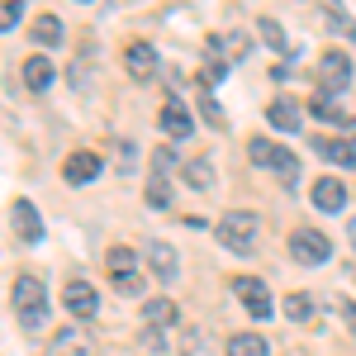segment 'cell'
<instances>
[{
  "mask_svg": "<svg viewBox=\"0 0 356 356\" xmlns=\"http://www.w3.org/2000/svg\"><path fill=\"white\" fill-rule=\"evenodd\" d=\"M143 318H147V328H171V323L181 318V309H176L171 300H147Z\"/></svg>",
  "mask_w": 356,
  "mask_h": 356,
  "instance_id": "19",
  "label": "cell"
},
{
  "mask_svg": "<svg viewBox=\"0 0 356 356\" xmlns=\"http://www.w3.org/2000/svg\"><path fill=\"white\" fill-rule=\"evenodd\" d=\"M228 356H271V342L257 337V332H238V337L228 342Z\"/></svg>",
  "mask_w": 356,
  "mask_h": 356,
  "instance_id": "20",
  "label": "cell"
},
{
  "mask_svg": "<svg viewBox=\"0 0 356 356\" xmlns=\"http://www.w3.org/2000/svg\"><path fill=\"white\" fill-rule=\"evenodd\" d=\"M157 124H162L166 138H191V134H195V119L186 114V105H176V100H166V105H162Z\"/></svg>",
  "mask_w": 356,
  "mask_h": 356,
  "instance_id": "13",
  "label": "cell"
},
{
  "mask_svg": "<svg viewBox=\"0 0 356 356\" xmlns=\"http://www.w3.org/2000/svg\"><path fill=\"white\" fill-rule=\"evenodd\" d=\"M352 247H356V219H352Z\"/></svg>",
  "mask_w": 356,
  "mask_h": 356,
  "instance_id": "36",
  "label": "cell"
},
{
  "mask_svg": "<svg viewBox=\"0 0 356 356\" xmlns=\"http://www.w3.org/2000/svg\"><path fill=\"white\" fill-rule=\"evenodd\" d=\"M318 76H323V95H342L347 90V81H352V62H347V53H323V62H318Z\"/></svg>",
  "mask_w": 356,
  "mask_h": 356,
  "instance_id": "6",
  "label": "cell"
},
{
  "mask_svg": "<svg viewBox=\"0 0 356 356\" xmlns=\"http://www.w3.org/2000/svg\"><path fill=\"white\" fill-rule=\"evenodd\" d=\"M181 176L191 181L195 191H209L214 186V166L204 162V157H181Z\"/></svg>",
  "mask_w": 356,
  "mask_h": 356,
  "instance_id": "18",
  "label": "cell"
},
{
  "mask_svg": "<svg viewBox=\"0 0 356 356\" xmlns=\"http://www.w3.org/2000/svg\"><path fill=\"white\" fill-rule=\"evenodd\" d=\"M43 323H48V309H33V314H19V328H43Z\"/></svg>",
  "mask_w": 356,
  "mask_h": 356,
  "instance_id": "31",
  "label": "cell"
},
{
  "mask_svg": "<svg viewBox=\"0 0 356 356\" xmlns=\"http://www.w3.org/2000/svg\"><path fill=\"white\" fill-rule=\"evenodd\" d=\"M53 356H95V342L86 328H62L53 342Z\"/></svg>",
  "mask_w": 356,
  "mask_h": 356,
  "instance_id": "15",
  "label": "cell"
},
{
  "mask_svg": "<svg viewBox=\"0 0 356 356\" xmlns=\"http://www.w3.org/2000/svg\"><path fill=\"white\" fill-rule=\"evenodd\" d=\"M247 152H252V162H257V166L280 171V181H285V186H295V181H300V157H295V152H285V147H275L271 138H252V143H247Z\"/></svg>",
  "mask_w": 356,
  "mask_h": 356,
  "instance_id": "1",
  "label": "cell"
},
{
  "mask_svg": "<svg viewBox=\"0 0 356 356\" xmlns=\"http://www.w3.org/2000/svg\"><path fill=\"white\" fill-rule=\"evenodd\" d=\"M257 33L266 38V48H275V53H290V38H285V29H280V19H271V15H261V19H257Z\"/></svg>",
  "mask_w": 356,
  "mask_h": 356,
  "instance_id": "22",
  "label": "cell"
},
{
  "mask_svg": "<svg viewBox=\"0 0 356 356\" xmlns=\"http://www.w3.org/2000/svg\"><path fill=\"white\" fill-rule=\"evenodd\" d=\"M105 266H110L114 280H124V275H138V271H134V247H110V252H105Z\"/></svg>",
  "mask_w": 356,
  "mask_h": 356,
  "instance_id": "23",
  "label": "cell"
},
{
  "mask_svg": "<svg viewBox=\"0 0 356 356\" xmlns=\"http://www.w3.org/2000/svg\"><path fill=\"white\" fill-rule=\"evenodd\" d=\"M124 67H129L134 81H152V76H157V53H152V43H129Z\"/></svg>",
  "mask_w": 356,
  "mask_h": 356,
  "instance_id": "9",
  "label": "cell"
},
{
  "mask_svg": "<svg viewBox=\"0 0 356 356\" xmlns=\"http://www.w3.org/2000/svg\"><path fill=\"white\" fill-rule=\"evenodd\" d=\"M285 318L290 323H309L314 318V300L309 295H285Z\"/></svg>",
  "mask_w": 356,
  "mask_h": 356,
  "instance_id": "25",
  "label": "cell"
},
{
  "mask_svg": "<svg viewBox=\"0 0 356 356\" xmlns=\"http://www.w3.org/2000/svg\"><path fill=\"white\" fill-rule=\"evenodd\" d=\"M53 81H57L53 62H48V57H43V53H33V57H29V62H24V86H29V90H48V86H53Z\"/></svg>",
  "mask_w": 356,
  "mask_h": 356,
  "instance_id": "17",
  "label": "cell"
},
{
  "mask_svg": "<svg viewBox=\"0 0 356 356\" xmlns=\"http://www.w3.org/2000/svg\"><path fill=\"white\" fill-rule=\"evenodd\" d=\"M309 110L318 114V119H323V124H342V129H347V124H352V119H347V114L337 110V105H332V95H323V90H318V95H314V100H309Z\"/></svg>",
  "mask_w": 356,
  "mask_h": 356,
  "instance_id": "24",
  "label": "cell"
},
{
  "mask_svg": "<svg viewBox=\"0 0 356 356\" xmlns=\"http://www.w3.org/2000/svg\"><path fill=\"white\" fill-rule=\"evenodd\" d=\"M114 285H119V295H143V275H124Z\"/></svg>",
  "mask_w": 356,
  "mask_h": 356,
  "instance_id": "32",
  "label": "cell"
},
{
  "mask_svg": "<svg viewBox=\"0 0 356 356\" xmlns=\"http://www.w3.org/2000/svg\"><path fill=\"white\" fill-rule=\"evenodd\" d=\"M204 114H209V124H214V129H223V124H228V119H223V110L209 100V95H204Z\"/></svg>",
  "mask_w": 356,
  "mask_h": 356,
  "instance_id": "33",
  "label": "cell"
},
{
  "mask_svg": "<svg viewBox=\"0 0 356 356\" xmlns=\"http://www.w3.org/2000/svg\"><path fill=\"white\" fill-rule=\"evenodd\" d=\"M143 261H147V271L157 275V280H176V266H181L176 247L162 243V238H147V243H143Z\"/></svg>",
  "mask_w": 356,
  "mask_h": 356,
  "instance_id": "5",
  "label": "cell"
},
{
  "mask_svg": "<svg viewBox=\"0 0 356 356\" xmlns=\"http://www.w3.org/2000/svg\"><path fill=\"white\" fill-rule=\"evenodd\" d=\"M119 157H124V162H119V166H124V171H134V162H138V152H134V147H129V143H124V147H119Z\"/></svg>",
  "mask_w": 356,
  "mask_h": 356,
  "instance_id": "34",
  "label": "cell"
},
{
  "mask_svg": "<svg viewBox=\"0 0 356 356\" xmlns=\"http://www.w3.org/2000/svg\"><path fill=\"white\" fill-rule=\"evenodd\" d=\"M214 233H219V243L228 247V252H243V257H247V252L257 247V214L233 209V214H223V219H219Z\"/></svg>",
  "mask_w": 356,
  "mask_h": 356,
  "instance_id": "2",
  "label": "cell"
},
{
  "mask_svg": "<svg viewBox=\"0 0 356 356\" xmlns=\"http://www.w3.org/2000/svg\"><path fill=\"white\" fill-rule=\"evenodd\" d=\"M147 204H152V209H166V204H171V195H166V181H162V176L147 186Z\"/></svg>",
  "mask_w": 356,
  "mask_h": 356,
  "instance_id": "28",
  "label": "cell"
},
{
  "mask_svg": "<svg viewBox=\"0 0 356 356\" xmlns=\"http://www.w3.org/2000/svg\"><path fill=\"white\" fill-rule=\"evenodd\" d=\"M33 43L57 48V43H62V19H57V15H38V19H33Z\"/></svg>",
  "mask_w": 356,
  "mask_h": 356,
  "instance_id": "21",
  "label": "cell"
},
{
  "mask_svg": "<svg viewBox=\"0 0 356 356\" xmlns=\"http://www.w3.org/2000/svg\"><path fill=\"white\" fill-rule=\"evenodd\" d=\"M342 318L352 323V332H356V304H342Z\"/></svg>",
  "mask_w": 356,
  "mask_h": 356,
  "instance_id": "35",
  "label": "cell"
},
{
  "mask_svg": "<svg viewBox=\"0 0 356 356\" xmlns=\"http://www.w3.org/2000/svg\"><path fill=\"white\" fill-rule=\"evenodd\" d=\"M100 171H105V162H100L95 152H72V157L62 162V176H67L72 186H86V181H95Z\"/></svg>",
  "mask_w": 356,
  "mask_h": 356,
  "instance_id": "10",
  "label": "cell"
},
{
  "mask_svg": "<svg viewBox=\"0 0 356 356\" xmlns=\"http://www.w3.org/2000/svg\"><path fill=\"white\" fill-rule=\"evenodd\" d=\"M10 223H15V233H19V243H38V238H43V219H38V209H33L29 200H15Z\"/></svg>",
  "mask_w": 356,
  "mask_h": 356,
  "instance_id": "11",
  "label": "cell"
},
{
  "mask_svg": "<svg viewBox=\"0 0 356 356\" xmlns=\"http://www.w3.org/2000/svg\"><path fill=\"white\" fill-rule=\"evenodd\" d=\"M138 352L143 356H162L166 352V328H143L138 332Z\"/></svg>",
  "mask_w": 356,
  "mask_h": 356,
  "instance_id": "26",
  "label": "cell"
},
{
  "mask_svg": "<svg viewBox=\"0 0 356 356\" xmlns=\"http://www.w3.org/2000/svg\"><path fill=\"white\" fill-rule=\"evenodd\" d=\"M238 300L247 304L252 318H271V314H275L271 290H266V280H257V275H243V280H238Z\"/></svg>",
  "mask_w": 356,
  "mask_h": 356,
  "instance_id": "7",
  "label": "cell"
},
{
  "mask_svg": "<svg viewBox=\"0 0 356 356\" xmlns=\"http://www.w3.org/2000/svg\"><path fill=\"white\" fill-rule=\"evenodd\" d=\"M266 119H271V129H285V134H295L304 119H300V100H271V110H266Z\"/></svg>",
  "mask_w": 356,
  "mask_h": 356,
  "instance_id": "16",
  "label": "cell"
},
{
  "mask_svg": "<svg viewBox=\"0 0 356 356\" xmlns=\"http://www.w3.org/2000/svg\"><path fill=\"white\" fill-rule=\"evenodd\" d=\"M171 166H181V162H176V152H171V147H157V152H152V171H157V176H166Z\"/></svg>",
  "mask_w": 356,
  "mask_h": 356,
  "instance_id": "29",
  "label": "cell"
},
{
  "mask_svg": "<svg viewBox=\"0 0 356 356\" xmlns=\"http://www.w3.org/2000/svg\"><path fill=\"white\" fill-rule=\"evenodd\" d=\"M290 257H295L300 266H323L332 257V243L323 233H314V228H300V233H290Z\"/></svg>",
  "mask_w": 356,
  "mask_h": 356,
  "instance_id": "3",
  "label": "cell"
},
{
  "mask_svg": "<svg viewBox=\"0 0 356 356\" xmlns=\"http://www.w3.org/2000/svg\"><path fill=\"white\" fill-rule=\"evenodd\" d=\"M15 24H19V5H15V0H5V5H0V29L10 33Z\"/></svg>",
  "mask_w": 356,
  "mask_h": 356,
  "instance_id": "30",
  "label": "cell"
},
{
  "mask_svg": "<svg viewBox=\"0 0 356 356\" xmlns=\"http://www.w3.org/2000/svg\"><path fill=\"white\" fill-rule=\"evenodd\" d=\"M10 304H15V314L48 309V285H43V275H19V280L10 285Z\"/></svg>",
  "mask_w": 356,
  "mask_h": 356,
  "instance_id": "4",
  "label": "cell"
},
{
  "mask_svg": "<svg viewBox=\"0 0 356 356\" xmlns=\"http://www.w3.org/2000/svg\"><path fill=\"white\" fill-rule=\"evenodd\" d=\"M181 347H186V356H214V352H209V337H204V328H191L186 337H181Z\"/></svg>",
  "mask_w": 356,
  "mask_h": 356,
  "instance_id": "27",
  "label": "cell"
},
{
  "mask_svg": "<svg viewBox=\"0 0 356 356\" xmlns=\"http://www.w3.org/2000/svg\"><path fill=\"white\" fill-rule=\"evenodd\" d=\"M314 204H318L323 214H337V209L347 204V186H342L337 176H318V181H314Z\"/></svg>",
  "mask_w": 356,
  "mask_h": 356,
  "instance_id": "12",
  "label": "cell"
},
{
  "mask_svg": "<svg viewBox=\"0 0 356 356\" xmlns=\"http://www.w3.org/2000/svg\"><path fill=\"white\" fill-rule=\"evenodd\" d=\"M62 304H67L76 318H95V309H100L95 285H86V280H67V285H62Z\"/></svg>",
  "mask_w": 356,
  "mask_h": 356,
  "instance_id": "8",
  "label": "cell"
},
{
  "mask_svg": "<svg viewBox=\"0 0 356 356\" xmlns=\"http://www.w3.org/2000/svg\"><path fill=\"white\" fill-rule=\"evenodd\" d=\"M314 147H318V157L323 162H337V166H356V143L352 138H314Z\"/></svg>",
  "mask_w": 356,
  "mask_h": 356,
  "instance_id": "14",
  "label": "cell"
}]
</instances>
